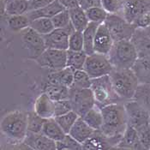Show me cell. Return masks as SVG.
<instances>
[{
	"mask_svg": "<svg viewBox=\"0 0 150 150\" xmlns=\"http://www.w3.org/2000/svg\"><path fill=\"white\" fill-rule=\"evenodd\" d=\"M20 34L23 47L27 50L31 59L35 60L46 51V46L43 36L30 27L25 28Z\"/></svg>",
	"mask_w": 150,
	"mask_h": 150,
	"instance_id": "obj_9",
	"label": "cell"
},
{
	"mask_svg": "<svg viewBox=\"0 0 150 150\" xmlns=\"http://www.w3.org/2000/svg\"><path fill=\"white\" fill-rule=\"evenodd\" d=\"M87 16L90 23L102 24L105 22L109 14L101 6H93L85 9Z\"/></svg>",
	"mask_w": 150,
	"mask_h": 150,
	"instance_id": "obj_35",
	"label": "cell"
},
{
	"mask_svg": "<svg viewBox=\"0 0 150 150\" xmlns=\"http://www.w3.org/2000/svg\"><path fill=\"white\" fill-rule=\"evenodd\" d=\"M70 22L76 31L83 32L89 24V20L87 16L85 10L81 7H76L69 10Z\"/></svg>",
	"mask_w": 150,
	"mask_h": 150,
	"instance_id": "obj_26",
	"label": "cell"
},
{
	"mask_svg": "<svg viewBox=\"0 0 150 150\" xmlns=\"http://www.w3.org/2000/svg\"><path fill=\"white\" fill-rule=\"evenodd\" d=\"M128 116V124L137 129L150 123V115L148 111L135 100L125 102Z\"/></svg>",
	"mask_w": 150,
	"mask_h": 150,
	"instance_id": "obj_12",
	"label": "cell"
},
{
	"mask_svg": "<svg viewBox=\"0 0 150 150\" xmlns=\"http://www.w3.org/2000/svg\"><path fill=\"white\" fill-rule=\"evenodd\" d=\"M72 110V105L69 100L55 101V117L68 113Z\"/></svg>",
	"mask_w": 150,
	"mask_h": 150,
	"instance_id": "obj_42",
	"label": "cell"
},
{
	"mask_svg": "<svg viewBox=\"0 0 150 150\" xmlns=\"http://www.w3.org/2000/svg\"><path fill=\"white\" fill-rule=\"evenodd\" d=\"M19 149H20V150H35L32 147H30L29 145H28L24 142H19Z\"/></svg>",
	"mask_w": 150,
	"mask_h": 150,
	"instance_id": "obj_47",
	"label": "cell"
},
{
	"mask_svg": "<svg viewBox=\"0 0 150 150\" xmlns=\"http://www.w3.org/2000/svg\"><path fill=\"white\" fill-rule=\"evenodd\" d=\"M83 69L89 75L92 79L109 76L114 69L108 56L100 53L88 55Z\"/></svg>",
	"mask_w": 150,
	"mask_h": 150,
	"instance_id": "obj_8",
	"label": "cell"
},
{
	"mask_svg": "<svg viewBox=\"0 0 150 150\" xmlns=\"http://www.w3.org/2000/svg\"><path fill=\"white\" fill-rule=\"evenodd\" d=\"M3 14L7 16L25 15L29 11V2L28 0H15L7 4L2 3Z\"/></svg>",
	"mask_w": 150,
	"mask_h": 150,
	"instance_id": "obj_25",
	"label": "cell"
},
{
	"mask_svg": "<svg viewBox=\"0 0 150 150\" xmlns=\"http://www.w3.org/2000/svg\"><path fill=\"white\" fill-rule=\"evenodd\" d=\"M74 72L75 69L69 67H65L64 69L52 71L47 76V81L49 83L58 84L70 88L73 85L74 81Z\"/></svg>",
	"mask_w": 150,
	"mask_h": 150,
	"instance_id": "obj_20",
	"label": "cell"
},
{
	"mask_svg": "<svg viewBox=\"0 0 150 150\" xmlns=\"http://www.w3.org/2000/svg\"><path fill=\"white\" fill-rule=\"evenodd\" d=\"M109 76L115 92L124 102L134 100L140 82L132 69H114Z\"/></svg>",
	"mask_w": 150,
	"mask_h": 150,
	"instance_id": "obj_3",
	"label": "cell"
},
{
	"mask_svg": "<svg viewBox=\"0 0 150 150\" xmlns=\"http://www.w3.org/2000/svg\"><path fill=\"white\" fill-rule=\"evenodd\" d=\"M94 129L90 127L81 117L76 120L69 134L72 138L82 144L94 133Z\"/></svg>",
	"mask_w": 150,
	"mask_h": 150,
	"instance_id": "obj_21",
	"label": "cell"
},
{
	"mask_svg": "<svg viewBox=\"0 0 150 150\" xmlns=\"http://www.w3.org/2000/svg\"><path fill=\"white\" fill-rule=\"evenodd\" d=\"M2 134L13 142H22L28 134V112L15 110L1 120Z\"/></svg>",
	"mask_w": 150,
	"mask_h": 150,
	"instance_id": "obj_2",
	"label": "cell"
},
{
	"mask_svg": "<svg viewBox=\"0 0 150 150\" xmlns=\"http://www.w3.org/2000/svg\"><path fill=\"white\" fill-rule=\"evenodd\" d=\"M133 25L136 28H141V29H146L150 27V12H148L142 16L137 18Z\"/></svg>",
	"mask_w": 150,
	"mask_h": 150,
	"instance_id": "obj_43",
	"label": "cell"
},
{
	"mask_svg": "<svg viewBox=\"0 0 150 150\" xmlns=\"http://www.w3.org/2000/svg\"><path fill=\"white\" fill-rule=\"evenodd\" d=\"M88 54L84 51H67V67L75 70L83 69Z\"/></svg>",
	"mask_w": 150,
	"mask_h": 150,
	"instance_id": "obj_30",
	"label": "cell"
},
{
	"mask_svg": "<svg viewBox=\"0 0 150 150\" xmlns=\"http://www.w3.org/2000/svg\"><path fill=\"white\" fill-rule=\"evenodd\" d=\"M105 24L109 29L114 41L130 40L137 29L133 24L128 23L123 16L117 14H109Z\"/></svg>",
	"mask_w": 150,
	"mask_h": 150,
	"instance_id": "obj_6",
	"label": "cell"
},
{
	"mask_svg": "<svg viewBox=\"0 0 150 150\" xmlns=\"http://www.w3.org/2000/svg\"><path fill=\"white\" fill-rule=\"evenodd\" d=\"M123 17L128 23L134 22L142 15L150 12V1L149 0H128L124 3L122 9Z\"/></svg>",
	"mask_w": 150,
	"mask_h": 150,
	"instance_id": "obj_14",
	"label": "cell"
},
{
	"mask_svg": "<svg viewBox=\"0 0 150 150\" xmlns=\"http://www.w3.org/2000/svg\"><path fill=\"white\" fill-rule=\"evenodd\" d=\"M100 24L93 23H89L88 26L83 31V39H84V52L88 55H91L94 53V40L97 33L98 28Z\"/></svg>",
	"mask_w": 150,
	"mask_h": 150,
	"instance_id": "obj_29",
	"label": "cell"
},
{
	"mask_svg": "<svg viewBox=\"0 0 150 150\" xmlns=\"http://www.w3.org/2000/svg\"><path fill=\"white\" fill-rule=\"evenodd\" d=\"M46 119L40 117L35 111L28 112V132L41 133Z\"/></svg>",
	"mask_w": 150,
	"mask_h": 150,
	"instance_id": "obj_37",
	"label": "cell"
},
{
	"mask_svg": "<svg viewBox=\"0 0 150 150\" xmlns=\"http://www.w3.org/2000/svg\"><path fill=\"white\" fill-rule=\"evenodd\" d=\"M91 90L95 105L100 108L116 103H125L115 92L110 76L92 79Z\"/></svg>",
	"mask_w": 150,
	"mask_h": 150,
	"instance_id": "obj_5",
	"label": "cell"
},
{
	"mask_svg": "<svg viewBox=\"0 0 150 150\" xmlns=\"http://www.w3.org/2000/svg\"><path fill=\"white\" fill-rule=\"evenodd\" d=\"M11 1H15V0H2L1 1V3H3V4H7V3H10V2H11Z\"/></svg>",
	"mask_w": 150,
	"mask_h": 150,
	"instance_id": "obj_49",
	"label": "cell"
},
{
	"mask_svg": "<svg viewBox=\"0 0 150 150\" xmlns=\"http://www.w3.org/2000/svg\"><path fill=\"white\" fill-rule=\"evenodd\" d=\"M55 28H65L71 24L69 10H64L52 18Z\"/></svg>",
	"mask_w": 150,
	"mask_h": 150,
	"instance_id": "obj_40",
	"label": "cell"
},
{
	"mask_svg": "<svg viewBox=\"0 0 150 150\" xmlns=\"http://www.w3.org/2000/svg\"><path fill=\"white\" fill-rule=\"evenodd\" d=\"M55 0H28L29 2V11L44 8L53 3ZM28 11V12H29Z\"/></svg>",
	"mask_w": 150,
	"mask_h": 150,
	"instance_id": "obj_44",
	"label": "cell"
},
{
	"mask_svg": "<svg viewBox=\"0 0 150 150\" xmlns=\"http://www.w3.org/2000/svg\"><path fill=\"white\" fill-rule=\"evenodd\" d=\"M57 150H83L82 145L74 138H72L69 135L62 141L57 142Z\"/></svg>",
	"mask_w": 150,
	"mask_h": 150,
	"instance_id": "obj_39",
	"label": "cell"
},
{
	"mask_svg": "<svg viewBox=\"0 0 150 150\" xmlns=\"http://www.w3.org/2000/svg\"><path fill=\"white\" fill-rule=\"evenodd\" d=\"M114 42L115 41L105 23L100 24L98 28L97 33L95 35L94 45H93L94 52L108 55Z\"/></svg>",
	"mask_w": 150,
	"mask_h": 150,
	"instance_id": "obj_15",
	"label": "cell"
},
{
	"mask_svg": "<svg viewBox=\"0 0 150 150\" xmlns=\"http://www.w3.org/2000/svg\"><path fill=\"white\" fill-rule=\"evenodd\" d=\"M69 50L80 52L84 51V39L83 32L81 31H74L69 40Z\"/></svg>",
	"mask_w": 150,
	"mask_h": 150,
	"instance_id": "obj_38",
	"label": "cell"
},
{
	"mask_svg": "<svg viewBox=\"0 0 150 150\" xmlns=\"http://www.w3.org/2000/svg\"><path fill=\"white\" fill-rule=\"evenodd\" d=\"M36 63L50 72L67 67V51L58 49H46V51L35 59Z\"/></svg>",
	"mask_w": 150,
	"mask_h": 150,
	"instance_id": "obj_10",
	"label": "cell"
},
{
	"mask_svg": "<svg viewBox=\"0 0 150 150\" xmlns=\"http://www.w3.org/2000/svg\"><path fill=\"white\" fill-rule=\"evenodd\" d=\"M110 150H135V149H126V148H122V147H118V146H116V147H113Z\"/></svg>",
	"mask_w": 150,
	"mask_h": 150,
	"instance_id": "obj_48",
	"label": "cell"
},
{
	"mask_svg": "<svg viewBox=\"0 0 150 150\" xmlns=\"http://www.w3.org/2000/svg\"><path fill=\"white\" fill-rule=\"evenodd\" d=\"M76 31L72 24L65 28H55L52 32L44 35L46 49L69 50V40L70 35Z\"/></svg>",
	"mask_w": 150,
	"mask_h": 150,
	"instance_id": "obj_11",
	"label": "cell"
},
{
	"mask_svg": "<svg viewBox=\"0 0 150 150\" xmlns=\"http://www.w3.org/2000/svg\"><path fill=\"white\" fill-rule=\"evenodd\" d=\"M149 125H150V123H149Z\"/></svg>",
	"mask_w": 150,
	"mask_h": 150,
	"instance_id": "obj_51",
	"label": "cell"
},
{
	"mask_svg": "<svg viewBox=\"0 0 150 150\" xmlns=\"http://www.w3.org/2000/svg\"><path fill=\"white\" fill-rule=\"evenodd\" d=\"M3 150H20V149H19V142L10 143V144L6 145Z\"/></svg>",
	"mask_w": 150,
	"mask_h": 150,
	"instance_id": "obj_46",
	"label": "cell"
},
{
	"mask_svg": "<svg viewBox=\"0 0 150 150\" xmlns=\"http://www.w3.org/2000/svg\"><path fill=\"white\" fill-rule=\"evenodd\" d=\"M144 30H145V32L147 33V35L150 37V27L149 28H146V29H144Z\"/></svg>",
	"mask_w": 150,
	"mask_h": 150,
	"instance_id": "obj_50",
	"label": "cell"
},
{
	"mask_svg": "<svg viewBox=\"0 0 150 150\" xmlns=\"http://www.w3.org/2000/svg\"><path fill=\"white\" fill-rule=\"evenodd\" d=\"M134 100L144 107L150 115V83L139 84Z\"/></svg>",
	"mask_w": 150,
	"mask_h": 150,
	"instance_id": "obj_32",
	"label": "cell"
},
{
	"mask_svg": "<svg viewBox=\"0 0 150 150\" xmlns=\"http://www.w3.org/2000/svg\"><path fill=\"white\" fill-rule=\"evenodd\" d=\"M45 93L54 101L69 100V88L65 86L47 82Z\"/></svg>",
	"mask_w": 150,
	"mask_h": 150,
	"instance_id": "obj_28",
	"label": "cell"
},
{
	"mask_svg": "<svg viewBox=\"0 0 150 150\" xmlns=\"http://www.w3.org/2000/svg\"><path fill=\"white\" fill-rule=\"evenodd\" d=\"M69 100L72 105V110L79 117H82L88 111L95 105L91 88H69Z\"/></svg>",
	"mask_w": 150,
	"mask_h": 150,
	"instance_id": "obj_7",
	"label": "cell"
},
{
	"mask_svg": "<svg viewBox=\"0 0 150 150\" xmlns=\"http://www.w3.org/2000/svg\"><path fill=\"white\" fill-rule=\"evenodd\" d=\"M121 139L117 137H108L101 130H95L92 136L83 142V150H110L119 144Z\"/></svg>",
	"mask_w": 150,
	"mask_h": 150,
	"instance_id": "obj_13",
	"label": "cell"
},
{
	"mask_svg": "<svg viewBox=\"0 0 150 150\" xmlns=\"http://www.w3.org/2000/svg\"><path fill=\"white\" fill-rule=\"evenodd\" d=\"M103 114L102 133L108 137L122 139L128 125L125 103H116L101 108Z\"/></svg>",
	"mask_w": 150,
	"mask_h": 150,
	"instance_id": "obj_1",
	"label": "cell"
},
{
	"mask_svg": "<svg viewBox=\"0 0 150 150\" xmlns=\"http://www.w3.org/2000/svg\"><path fill=\"white\" fill-rule=\"evenodd\" d=\"M140 84L150 83V56L140 58L132 67Z\"/></svg>",
	"mask_w": 150,
	"mask_h": 150,
	"instance_id": "obj_24",
	"label": "cell"
},
{
	"mask_svg": "<svg viewBox=\"0 0 150 150\" xmlns=\"http://www.w3.org/2000/svg\"><path fill=\"white\" fill-rule=\"evenodd\" d=\"M64 10H66V9L61 4V2L59 0H55L53 3H52L51 4L47 5L44 8L28 12L27 16H28L30 22H32L33 20L37 19V18H50V19H52L57 14L64 11Z\"/></svg>",
	"mask_w": 150,
	"mask_h": 150,
	"instance_id": "obj_19",
	"label": "cell"
},
{
	"mask_svg": "<svg viewBox=\"0 0 150 150\" xmlns=\"http://www.w3.org/2000/svg\"><path fill=\"white\" fill-rule=\"evenodd\" d=\"M66 10H71L81 6V0H59Z\"/></svg>",
	"mask_w": 150,
	"mask_h": 150,
	"instance_id": "obj_45",
	"label": "cell"
},
{
	"mask_svg": "<svg viewBox=\"0 0 150 150\" xmlns=\"http://www.w3.org/2000/svg\"><path fill=\"white\" fill-rule=\"evenodd\" d=\"M130 41L136 48L138 58L149 57L150 37L147 35L144 29L137 28L130 39Z\"/></svg>",
	"mask_w": 150,
	"mask_h": 150,
	"instance_id": "obj_18",
	"label": "cell"
},
{
	"mask_svg": "<svg viewBox=\"0 0 150 150\" xmlns=\"http://www.w3.org/2000/svg\"><path fill=\"white\" fill-rule=\"evenodd\" d=\"M81 117L94 130L101 129L103 125V114L101 108L96 105Z\"/></svg>",
	"mask_w": 150,
	"mask_h": 150,
	"instance_id": "obj_27",
	"label": "cell"
},
{
	"mask_svg": "<svg viewBox=\"0 0 150 150\" xmlns=\"http://www.w3.org/2000/svg\"><path fill=\"white\" fill-rule=\"evenodd\" d=\"M34 111L37 115L44 119L55 117V101L46 93H42L35 100Z\"/></svg>",
	"mask_w": 150,
	"mask_h": 150,
	"instance_id": "obj_16",
	"label": "cell"
},
{
	"mask_svg": "<svg viewBox=\"0 0 150 150\" xmlns=\"http://www.w3.org/2000/svg\"><path fill=\"white\" fill-rule=\"evenodd\" d=\"M117 146L135 150H143V148L141 145V142L139 141L137 131L136 130L135 128L132 127L129 124L123 135V137Z\"/></svg>",
	"mask_w": 150,
	"mask_h": 150,
	"instance_id": "obj_22",
	"label": "cell"
},
{
	"mask_svg": "<svg viewBox=\"0 0 150 150\" xmlns=\"http://www.w3.org/2000/svg\"><path fill=\"white\" fill-rule=\"evenodd\" d=\"M107 56L115 69H132L138 59L135 46L127 40L115 41Z\"/></svg>",
	"mask_w": 150,
	"mask_h": 150,
	"instance_id": "obj_4",
	"label": "cell"
},
{
	"mask_svg": "<svg viewBox=\"0 0 150 150\" xmlns=\"http://www.w3.org/2000/svg\"><path fill=\"white\" fill-rule=\"evenodd\" d=\"M92 78L84 69L75 70L74 72V81L71 87L77 88H91Z\"/></svg>",
	"mask_w": 150,
	"mask_h": 150,
	"instance_id": "obj_36",
	"label": "cell"
},
{
	"mask_svg": "<svg viewBox=\"0 0 150 150\" xmlns=\"http://www.w3.org/2000/svg\"><path fill=\"white\" fill-rule=\"evenodd\" d=\"M29 27L42 36L50 34L51 32H52L55 29L52 21L50 18L35 19L30 23Z\"/></svg>",
	"mask_w": 150,
	"mask_h": 150,
	"instance_id": "obj_33",
	"label": "cell"
},
{
	"mask_svg": "<svg viewBox=\"0 0 150 150\" xmlns=\"http://www.w3.org/2000/svg\"><path fill=\"white\" fill-rule=\"evenodd\" d=\"M41 133L46 137L55 141L56 142L62 141L66 137V133L62 129L54 117L46 119Z\"/></svg>",
	"mask_w": 150,
	"mask_h": 150,
	"instance_id": "obj_23",
	"label": "cell"
},
{
	"mask_svg": "<svg viewBox=\"0 0 150 150\" xmlns=\"http://www.w3.org/2000/svg\"><path fill=\"white\" fill-rule=\"evenodd\" d=\"M23 142L35 150H57V142L42 133L28 132Z\"/></svg>",
	"mask_w": 150,
	"mask_h": 150,
	"instance_id": "obj_17",
	"label": "cell"
},
{
	"mask_svg": "<svg viewBox=\"0 0 150 150\" xmlns=\"http://www.w3.org/2000/svg\"><path fill=\"white\" fill-rule=\"evenodd\" d=\"M30 20L27 14L7 16V24L13 32H22L30 26Z\"/></svg>",
	"mask_w": 150,
	"mask_h": 150,
	"instance_id": "obj_31",
	"label": "cell"
},
{
	"mask_svg": "<svg viewBox=\"0 0 150 150\" xmlns=\"http://www.w3.org/2000/svg\"><path fill=\"white\" fill-rule=\"evenodd\" d=\"M79 117H80L76 112H75L74 111H70L66 114L58 116L54 118L56 119L57 123L60 125V127L62 128V129L68 135L71 128L73 127V125H75V123Z\"/></svg>",
	"mask_w": 150,
	"mask_h": 150,
	"instance_id": "obj_34",
	"label": "cell"
},
{
	"mask_svg": "<svg viewBox=\"0 0 150 150\" xmlns=\"http://www.w3.org/2000/svg\"><path fill=\"white\" fill-rule=\"evenodd\" d=\"M100 6L108 14H117L122 11L124 3L121 0H100Z\"/></svg>",
	"mask_w": 150,
	"mask_h": 150,
	"instance_id": "obj_41",
	"label": "cell"
}]
</instances>
